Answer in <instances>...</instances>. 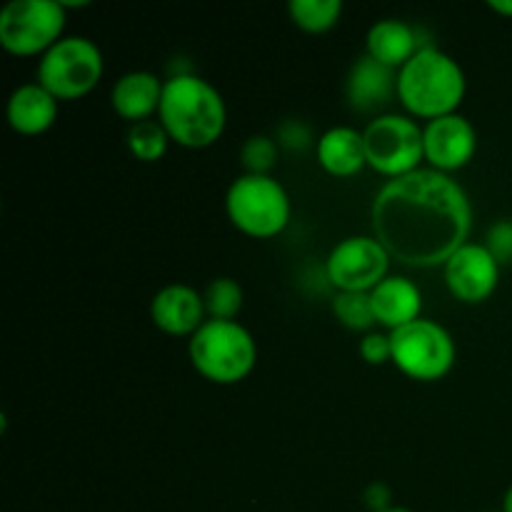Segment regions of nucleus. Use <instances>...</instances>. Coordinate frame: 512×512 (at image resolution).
I'll list each match as a JSON object with an SVG mask.
<instances>
[{"label":"nucleus","mask_w":512,"mask_h":512,"mask_svg":"<svg viewBox=\"0 0 512 512\" xmlns=\"http://www.w3.org/2000/svg\"><path fill=\"white\" fill-rule=\"evenodd\" d=\"M370 218L375 240L390 258L413 268L445 265L473 228L468 193L433 168L388 180L375 195Z\"/></svg>","instance_id":"obj_1"},{"label":"nucleus","mask_w":512,"mask_h":512,"mask_svg":"<svg viewBox=\"0 0 512 512\" xmlns=\"http://www.w3.org/2000/svg\"><path fill=\"white\" fill-rule=\"evenodd\" d=\"M160 125L183 148H208L228 125V108L218 88L193 73L165 80L158 108Z\"/></svg>","instance_id":"obj_2"},{"label":"nucleus","mask_w":512,"mask_h":512,"mask_svg":"<svg viewBox=\"0 0 512 512\" xmlns=\"http://www.w3.org/2000/svg\"><path fill=\"white\" fill-rule=\"evenodd\" d=\"M468 80L458 60L435 45L420 48L398 73V98L418 118L453 115L463 103Z\"/></svg>","instance_id":"obj_3"},{"label":"nucleus","mask_w":512,"mask_h":512,"mask_svg":"<svg viewBox=\"0 0 512 512\" xmlns=\"http://www.w3.org/2000/svg\"><path fill=\"white\" fill-rule=\"evenodd\" d=\"M190 360L205 380L235 385L250 375L258 348L248 330L235 320H205L190 338Z\"/></svg>","instance_id":"obj_4"},{"label":"nucleus","mask_w":512,"mask_h":512,"mask_svg":"<svg viewBox=\"0 0 512 512\" xmlns=\"http://www.w3.org/2000/svg\"><path fill=\"white\" fill-rule=\"evenodd\" d=\"M230 223L250 238H273L290 223V198L270 175L245 173L233 180L225 195Z\"/></svg>","instance_id":"obj_5"},{"label":"nucleus","mask_w":512,"mask_h":512,"mask_svg":"<svg viewBox=\"0 0 512 512\" xmlns=\"http://www.w3.org/2000/svg\"><path fill=\"white\" fill-rule=\"evenodd\" d=\"M103 53L83 35L60 38L38 63V83L58 100H78L103 78Z\"/></svg>","instance_id":"obj_6"},{"label":"nucleus","mask_w":512,"mask_h":512,"mask_svg":"<svg viewBox=\"0 0 512 512\" xmlns=\"http://www.w3.org/2000/svg\"><path fill=\"white\" fill-rule=\"evenodd\" d=\"M363 140L370 168L390 180L415 173L425 160L423 128L408 115H378L363 130Z\"/></svg>","instance_id":"obj_7"},{"label":"nucleus","mask_w":512,"mask_h":512,"mask_svg":"<svg viewBox=\"0 0 512 512\" xmlns=\"http://www.w3.org/2000/svg\"><path fill=\"white\" fill-rule=\"evenodd\" d=\"M390 343L395 368L413 380L433 383L445 378L455 363L453 335L433 320L418 318L415 323L393 330Z\"/></svg>","instance_id":"obj_8"},{"label":"nucleus","mask_w":512,"mask_h":512,"mask_svg":"<svg viewBox=\"0 0 512 512\" xmlns=\"http://www.w3.org/2000/svg\"><path fill=\"white\" fill-rule=\"evenodd\" d=\"M63 28L60 0H13L0 10V45L13 55L48 53Z\"/></svg>","instance_id":"obj_9"},{"label":"nucleus","mask_w":512,"mask_h":512,"mask_svg":"<svg viewBox=\"0 0 512 512\" xmlns=\"http://www.w3.org/2000/svg\"><path fill=\"white\" fill-rule=\"evenodd\" d=\"M390 253L368 235L345 238L325 260L328 280L340 293H370L388 278Z\"/></svg>","instance_id":"obj_10"},{"label":"nucleus","mask_w":512,"mask_h":512,"mask_svg":"<svg viewBox=\"0 0 512 512\" xmlns=\"http://www.w3.org/2000/svg\"><path fill=\"white\" fill-rule=\"evenodd\" d=\"M500 280V263L485 245L465 243L445 263L448 290L463 303H483L495 293Z\"/></svg>","instance_id":"obj_11"},{"label":"nucleus","mask_w":512,"mask_h":512,"mask_svg":"<svg viewBox=\"0 0 512 512\" xmlns=\"http://www.w3.org/2000/svg\"><path fill=\"white\" fill-rule=\"evenodd\" d=\"M423 143L425 160L430 163V168L450 173L473 160L475 150H478V135L468 118L453 113L430 120L423 128Z\"/></svg>","instance_id":"obj_12"},{"label":"nucleus","mask_w":512,"mask_h":512,"mask_svg":"<svg viewBox=\"0 0 512 512\" xmlns=\"http://www.w3.org/2000/svg\"><path fill=\"white\" fill-rule=\"evenodd\" d=\"M150 315L153 323L168 335H190L193 338L205 323V303L203 295L190 285H165L158 290L150 303Z\"/></svg>","instance_id":"obj_13"},{"label":"nucleus","mask_w":512,"mask_h":512,"mask_svg":"<svg viewBox=\"0 0 512 512\" xmlns=\"http://www.w3.org/2000/svg\"><path fill=\"white\" fill-rule=\"evenodd\" d=\"M398 93V73L388 65L378 63L368 53L358 58L350 68L348 80H345V95H348L350 108L358 113L380 108Z\"/></svg>","instance_id":"obj_14"},{"label":"nucleus","mask_w":512,"mask_h":512,"mask_svg":"<svg viewBox=\"0 0 512 512\" xmlns=\"http://www.w3.org/2000/svg\"><path fill=\"white\" fill-rule=\"evenodd\" d=\"M375 318L380 325L390 328V333L403 325L415 323L423 310V293L418 285L400 275H388L375 290H370Z\"/></svg>","instance_id":"obj_15"},{"label":"nucleus","mask_w":512,"mask_h":512,"mask_svg":"<svg viewBox=\"0 0 512 512\" xmlns=\"http://www.w3.org/2000/svg\"><path fill=\"white\" fill-rule=\"evenodd\" d=\"M163 85L160 78L150 70H130L123 78L115 80L110 90V103L113 110L125 120H150V115L158 113L160 98H163Z\"/></svg>","instance_id":"obj_16"},{"label":"nucleus","mask_w":512,"mask_h":512,"mask_svg":"<svg viewBox=\"0 0 512 512\" xmlns=\"http://www.w3.org/2000/svg\"><path fill=\"white\" fill-rule=\"evenodd\" d=\"M58 118V98L35 83H25L8 98V123L20 135H40Z\"/></svg>","instance_id":"obj_17"},{"label":"nucleus","mask_w":512,"mask_h":512,"mask_svg":"<svg viewBox=\"0 0 512 512\" xmlns=\"http://www.w3.org/2000/svg\"><path fill=\"white\" fill-rule=\"evenodd\" d=\"M315 153H318V163L330 175H338V178H350L363 165H368L363 133L355 128H348V125L325 130L320 135L318 145H315Z\"/></svg>","instance_id":"obj_18"},{"label":"nucleus","mask_w":512,"mask_h":512,"mask_svg":"<svg viewBox=\"0 0 512 512\" xmlns=\"http://www.w3.org/2000/svg\"><path fill=\"white\" fill-rule=\"evenodd\" d=\"M420 48L425 45H420L418 30L410 28L405 20H380L368 30V55L393 70L403 68Z\"/></svg>","instance_id":"obj_19"},{"label":"nucleus","mask_w":512,"mask_h":512,"mask_svg":"<svg viewBox=\"0 0 512 512\" xmlns=\"http://www.w3.org/2000/svg\"><path fill=\"white\" fill-rule=\"evenodd\" d=\"M288 13L298 28L308 33H325L343 15V0H290Z\"/></svg>","instance_id":"obj_20"},{"label":"nucleus","mask_w":512,"mask_h":512,"mask_svg":"<svg viewBox=\"0 0 512 512\" xmlns=\"http://www.w3.org/2000/svg\"><path fill=\"white\" fill-rule=\"evenodd\" d=\"M170 143V135L160 125V120H140L128 130V148L143 163H155L165 155Z\"/></svg>","instance_id":"obj_21"},{"label":"nucleus","mask_w":512,"mask_h":512,"mask_svg":"<svg viewBox=\"0 0 512 512\" xmlns=\"http://www.w3.org/2000/svg\"><path fill=\"white\" fill-rule=\"evenodd\" d=\"M203 303L210 320H235L243 308V288L233 278H215L205 288Z\"/></svg>","instance_id":"obj_22"},{"label":"nucleus","mask_w":512,"mask_h":512,"mask_svg":"<svg viewBox=\"0 0 512 512\" xmlns=\"http://www.w3.org/2000/svg\"><path fill=\"white\" fill-rule=\"evenodd\" d=\"M333 313L350 330H370L378 323L370 293H338L333 300Z\"/></svg>","instance_id":"obj_23"},{"label":"nucleus","mask_w":512,"mask_h":512,"mask_svg":"<svg viewBox=\"0 0 512 512\" xmlns=\"http://www.w3.org/2000/svg\"><path fill=\"white\" fill-rule=\"evenodd\" d=\"M240 160H243L248 173L268 175L275 160H278V143L273 138H268V135H253L240 148Z\"/></svg>","instance_id":"obj_24"},{"label":"nucleus","mask_w":512,"mask_h":512,"mask_svg":"<svg viewBox=\"0 0 512 512\" xmlns=\"http://www.w3.org/2000/svg\"><path fill=\"white\" fill-rule=\"evenodd\" d=\"M485 248L493 253V258L500 265L512 263V220H498L488 230V243H485Z\"/></svg>","instance_id":"obj_25"},{"label":"nucleus","mask_w":512,"mask_h":512,"mask_svg":"<svg viewBox=\"0 0 512 512\" xmlns=\"http://www.w3.org/2000/svg\"><path fill=\"white\" fill-rule=\"evenodd\" d=\"M360 355H363V360H368L370 365H383L388 363V360H393V343H390V335L368 333L360 340Z\"/></svg>","instance_id":"obj_26"},{"label":"nucleus","mask_w":512,"mask_h":512,"mask_svg":"<svg viewBox=\"0 0 512 512\" xmlns=\"http://www.w3.org/2000/svg\"><path fill=\"white\" fill-rule=\"evenodd\" d=\"M310 143V130L308 125L298 123V120H290L280 128V145H288V148H305Z\"/></svg>","instance_id":"obj_27"},{"label":"nucleus","mask_w":512,"mask_h":512,"mask_svg":"<svg viewBox=\"0 0 512 512\" xmlns=\"http://www.w3.org/2000/svg\"><path fill=\"white\" fill-rule=\"evenodd\" d=\"M390 500H393V493H390V488L385 483H373L368 485V490H365V505H368L373 512H383L393 508Z\"/></svg>","instance_id":"obj_28"},{"label":"nucleus","mask_w":512,"mask_h":512,"mask_svg":"<svg viewBox=\"0 0 512 512\" xmlns=\"http://www.w3.org/2000/svg\"><path fill=\"white\" fill-rule=\"evenodd\" d=\"M490 8L500 15H512V0H488Z\"/></svg>","instance_id":"obj_29"},{"label":"nucleus","mask_w":512,"mask_h":512,"mask_svg":"<svg viewBox=\"0 0 512 512\" xmlns=\"http://www.w3.org/2000/svg\"><path fill=\"white\" fill-rule=\"evenodd\" d=\"M503 512H512V485H510V490L505 493V498H503Z\"/></svg>","instance_id":"obj_30"},{"label":"nucleus","mask_w":512,"mask_h":512,"mask_svg":"<svg viewBox=\"0 0 512 512\" xmlns=\"http://www.w3.org/2000/svg\"><path fill=\"white\" fill-rule=\"evenodd\" d=\"M383 512H413V510H408V508H395V505H393V508H388V510H383Z\"/></svg>","instance_id":"obj_31"}]
</instances>
